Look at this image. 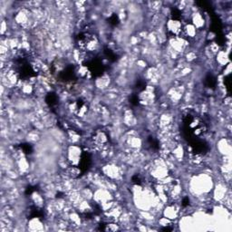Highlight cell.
Segmentation results:
<instances>
[{
    "label": "cell",
    "instance_id": "cell-1",
    "mask_svg": "<svg viewBox=\"0 0 232 232\" xmlns=\"http://www.w3.org/2000/svg\"><path fill=\"white\" fill-rule=\"evenodd\" d=\"M76 44L79 49L82 51L92 52L96 49L98 45V40L95 36L90 33H83L76 37Z\"/></svg>",
    "mask_w": 232,
    "mask_h": 232
},
{
    "label": "cell",
    "instance_id": "cell-2",
    "mask_svg": "<svg viewBox=\"0 0 232 232\" xmlns=\"http://www.w3.org/2000/svg\"><path fill=\"white\" fill-rule=\"evenodd\" d=\"M89 110V105L88 102L85 100L83 99H78L74 101L72 105H71V111H73L74 114H75L78 117H83L86 115Z\"/></svg>",
    "mask_w": 232,
    "mask_h": 232
},
{
    "label": "cell",
    "instance_id": "cell-3",
    "mask_svg": "<svg viewBox=\"0 0 232 232\" xmlns=\"http://www.w3.org/2000/svg\"><path fill=\"white\" fill-rule=\"evenodd\" d=\"M167 30L170 35L172 36H179L183 33V27L180 20L177 19H170L167 23Z\"/></svg>",
    "mask_w": 232,
    "mask_h": 232
},
{
    "label": "cell",
    "instance_id": "cell-4",
    "mask_svg": "<svg viewBox=\"0 0 232 232\" xmlns=\"http://www.w3.org/2000/svg\"><path fill=\"white\" fill-rule=\"evenodd\" d=\"M138 98H139V103L148 105L153 102L155 99V94L152 89L149 87H145L143 91H141L140 94L138 95Z\"/></svg>",
    "mask_w": 232,
    "mask_h": 232
},
{
    "label": "cell",
    "instance_id": "cell-5",
    "mask_svg": "<svg viewBox=\"0 0 232 232\" xmlns=\"http://www.w3.org/2000/svg\"><path fill=\"white\" fill-rule=\"evenodd\" d=\"M79 169L81 171H85L91 165V157L87 152H83L82 154V157L80 159V161L78 163Z\"/></svg>",
    "mask_w": 232,
    "mask_h": 232
},
{
    "label": "cell",
    "instance_id": "cell-6",
    "mask_svg": "<svg viewBox=\"0 0 232 232\" xmlns=\"http://www.w3.org/2000/svg\"><path fill=\"white\" fill-rule=\"evenodd\" d=\"M93 143L96 146L98 147H101V146H103L104 144L107 143L108 142V139H107V136L104 133L102 132H97L94 136H93Z\"/></svg>",
    "mask_w": 232,
    "mask_h": 232
},
{
    "label": "cell",
    "instance_id": "cell-7",
    "mask_svg": "<svg viewBox=\"0 0 232 232\" xmlns=\"http://www.w3.org/2000/svg\"><path fill=\"white\" fill-rule=\"evenodd\" d=\"M182 34H185L187 36L193 37L196 34V28L192 25H188L186 27L183 28V33Z\"/></svg>",
    "mask_w": 232,
    "mask_h": 232
},
{
    "label": "cell",
    "instance_id": "cell-8",
    "mask_svg": "<svg viewBox=\"0 0 232 232\" xmlns=\"http://www.w3.org/2000/svg\"><path fill=\"white\" fill-rule=\"evenodd\" d=\"M56 102H57V97H56V95L55 94H54V93H50V94H48L47 95V97H46V102L49 104V105H54V104H55L56 103Z\"/></svg>",
    "mask_w": 232,
    "mask_h": 232
},
{
    "label": "cell",
    "instance_id": "cell-9",
    "mask_svg": "<svg viewBox=\"0 0 232 232\" xmlns=\"http://www.w3.org/2000/svg\"><path fill=\"white\" fill-rule=\"evenodd\" d=\"M206 83H207V84H208V87H214V86H215V83H216V81H215V79H214L213 76L208 75V76L207 77V79H206Z\"/></svg>",
    "mask_w": 232,
    "mask_h": 232
},
{
    "label": "cell",
    "instance_id": "cell-10",
    "mask_svg": "<svg viewBox=\"0 0 232 232\" xmlns=\"http://www.w3.org/2000/svg\"><path fill=\"white\" fill-rule=\"evenodd\" d=\"M104 54H105V55L107 56L108 59H110V60H115L116 55H115V54H114L112 51H111V50H105V51H104Z\"/></svg>",
    "mask_w": 232,
    "mask_h": 232
},
{
    "label": "cell",
    "instance_id": "cell-11",
    "mask_svg": "<svg viewBox=\"0 0 232 232\" xmlns=\"http://www.w3.org/2000/svg\"><path fill=\"white\" fill-rule=\"evenodd\" d=\"M109 21H110V23H111V24H112V25H117V24H118V22H119L118 16H116L115 14H113L112 16H111V17H110Z\"/></svg>",
    "mask_w": 232,
    "mask_h": 232
},
{
    "label": "cell",
    "instance_id": "cell-12",
    "mask_svg": "<svg viewBox=\"0 0 232 232\" xmlns=\"http://www.w3.org/2000/svg\"><path fill=\"white\" fill-rule=\"evenodd\" d=\"M133 182L134 184H136V185H141L142 182H143V180H142V178H141L140 175L136 174V175H134V176L133 177Z\"/></svg>",
    "mask_w": 232,
    "mask_h": 232
},
{
    "label": "cell",
    "instance_id": "cell-13",
    "mask_svg": "<svg viewBox=\"0 0 232 232\" xmlns=\"http://www.w3.org/2000/svg\"><path fill=\"white\" fill-rule=\"evenodd\" d=\"M21 149L23 150V152L25 153H31V152H32V147L29 144H23L21 146Z\"/></svg>",
    "mask_w": 232,
    "mask_h": 232
},
{
    "label": "cell",
    "instance_id": "cell-14",
    "mask_svg": "<svg viewBox=\"0 0 232 232\" xmlns=\"http://www.w3.org/2000/svg\"><path fill=\"white\" fill-rule=\"evenodd\" d=\"M189 204H190V199H189L188 197H185L183 199V200H182V206L183 207H187V206H189Z\"/></svg>",
    "mask_w": 232,
    "mask_h": 232
}]
</instances>
